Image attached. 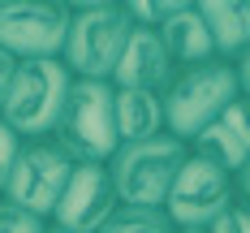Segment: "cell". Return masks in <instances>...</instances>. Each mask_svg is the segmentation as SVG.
Here are the masks:
<instances>
[{"label": "cell", "instance_id": "obj_1", "mask_svg": "<svg viewBox=\"0 0 250 233\" xmlns=\"http://www.w3.org/2000/svg\"><path fill=\"white\" fill-rule=\"evenodd\" d=\"M129 35H134V22L125 4H108V0L69 4V35L61 48V65L74 74V82H112V69Z\"/></svg>", "mask_w": 250, "mask_h": 233}, {"label": "cell", "instance_id": "obj_2", "mask_svg": "<svg viewBox=\"0 0 250 233\" xmlns=\"http://www.w3.org/2000/svg\"><path fill=\"white\" fill-rule=\"evenodd\" d=\"M237 95L242 91H237V74L229 61H203L190 69H177V78L164 91V129L190 147L207 126L225 117Z\"/></svg>", "mask_w": 250, "mask_h": 233}, {"label": "cell", "instance_id": "obj_3", "mask_svg": "<svg viewBox=\"0 0 250 233\" xmlns=\"http://www.w3.org/2000/svg\"><path fill=\"white\" fill-rule=\"evenodd\" d=\"M186 160H190V147L168 129L147 143H121L117 155L108 160V177L121 207H164Z\"/></svg>", "mask_w": 250, "mask_h": 233}, {"label": "cell", "instance_id": "obj_4", "mask_svg": "<svg viewBox=\"0 0 250 233\" xmlns=\"http://www.w3.org/2000/svg\"><path fill=\"white\" fill-rule=\"evenodd\" d=\"M74 91V74L61 65V56L52 61H22L18 78H13V91L0 108V121L13 129L22 143L35 138H52L61 126V112L69 104Z\"/></svg>", "mask_w": 250, "mask_h": 233}, {"label": "cell", "instance_id": "obj_5", "mask_svg": "<svg viewBox=\"0 0 250 233\" xmlns=\"http://www.w3.org/2000/svg\"><path fill=\"white\" fill-rule=\"evenodd\" d=\"M74 164H108L121 134H117V86L112 82H74L61 126L52 134Z\"/></svg>", "mask_w": 250, "mask_h": 233}, {"label": "cell", "instance_id": "obj_6", "mask_svg": "<svg viewBox=\"0 0 250 233\" xmlns=\"http://www.w3.org/2000/svg\"><path fill=\"white\" fill-rule=\"evenodd\" d=\"M69 177H74V160L61 151L56 138L22 143L18 164H13V173H9V186H4V203L22 207V212L39 216V220H52V212L61 203Z\"/></svg>", "mask_w": 250, "mask_h": 233}, {"label": "cell", "instance_id": "obj_7", "mask_svg": "<svg viewBox=\"0 0 250 233\" xmlns=\"http://www.w3.org/2000/svg\"><path fill=\"white\" fill-rule=\"evenodd\" d=\"M69 35V4L56 0H0V48L18 61H52Z\"/></svg>", "mask_w": 250, "mask_h": 233}, {"label": "cell", "instance_id": "obj_8", "mask_svg": "<svg viewBox=\"0 0 250 233\" xmlns=\"http://www.w3.org/2000/svg\"><path fill=\"white\" fill-rule=\"evenodd\" d=\"M233 203H237L233 177L220 173L216 164L199 160V155H190V160L181 164V173H177L173 190H168L164 212H168V220L177 225V233L181 229H203L207 233Z\"/></svg>", "mask_w": 250, "mask_h": 233}, {"label": "cell", "instance_id": "obj_9", "mask_svg": "<svg viewBox=\"0 0 250 233\" xmlns=\"http://www.w3.org/2000/svg\"><path fill=\"white\" fill-rule=\"evenodd\" d=\"M117 207H121V199L112 190L108 164H74V177H69L48 225L65 233H104V225L117 216Z\"/></svg>", "mask_w": 250, "mask_h": 233}, {"label": "cell", "instance_id": "obj_10", "mask_svg": "<svg viewBox=\"0 0 250 233\" xmlns=\"http://www.w3.org/2000/svg\"><path fill=\"white\" fill-rule=\"evenodd\" d=\"M177 78L173 56L160 43V30H147V26H134L129 43H125L121 61L112 69V86L117 91H168V82Z\"/></svg>", "mask_w": 250, "mask_h": 233}, {"label": "cell", "instance_id": "obj_11", "mask_svg": "<svg viewBox=\"0 0 250 233\" xmlns=\"http://www.w3.org/2000/svg\"><path fill=\"white\" fill-rule=\"evenodd\" d=\"M216 61H242L250 52V0H203L199 4Z\"/></svg>", "mask_w": 250, "mask_h": 233}, {"label": "cell", "instance_id": "obj_12", "mask_svg": "<svg viewBox=\"0 0 250 233\" xmlns=\"http://www.w3.org/2000/svg\"><path fill=\"white\" fill-rule=\"evenodd\" d=\"M160 43H164V52L173 56L177 69L216 61V48H211V35H207V22H203L199 4H186L181 13H173L168 22L160 26Z\"/></svg>", "mask_w": 250, "mask_h": 233}, {"label": "cell", "instance_id": "obj_13", "mask_svg": "<svg viewBox=\"0 0 250 233\" xmlns=\"http://www.w3.org/2000/svg\"><path fill=\"white\" fill-rule=\"evenodd\" d=\"M117 134L121 143H147L164 134V95L160 91H117Z\"/></svg>", "mask_w": 250, "mask_h": 233}, {"label": "cell", "instance_id": "obj_14", "mask_svg": "<svg viewBox=\"0 0 250 233\" xmlns=\"http://www.w3.org/2000/svg\"><path fill=\"white\" fill-rule=\"evenodd\" d=\"M190 155H199V160H207V164H216L220 173H229V177H237L242 169L250 164V155H246V147L229 134V126L225 121H216V126H207L190 143Z\"/></svg>", "mask_w": 250, "mask_h": 233}, {"label": "cell", "instance_id": "obj_15", "mask_svg": "<svg viewBox=\"0 0 250 233\" xmlns=\"http://www.w3.org/2000/svg\"><path fill=\"white\" fill-rule=\"evenodd\" d=\"M104 233H177V225L164 207H117Z\"/></svg>", "mask_w": 250, "mask_h": 233}, {"label": "cell", "instance_id": "obj_16", "mask_svg": "<svg viewBox=\"0 0 250 233\" xmlns=\"http://www.w3.org/2000/svg\"><path fill=\"white\" fill-rule=\"evenodd\" d=\"M190 0H125V13L134 26H147V30H160L173 13H181Z\"/></svg>", "mask_w": 250, "mask_h": 233}, {"label": "cell", "instance_id": "obj_17", "mask_svg": "<svg viewBox=\"0 0 250 233\" xmlns=\"http://www.w3.org/2000/svg\"><path fill=\"white\" fill-rule=\"evenodd\" d=\"M43 229H48V220H39V216L0 199V233H43Z\"/></svg>", "mask_w": 250, "mask_h": 233}, {"label": "cell", "instance_id": "obj_18", "mask_svg": "<svg viewBox=\"0 0 250 233\" xmlns=\"http://www.w3.org/2000/svg\"><path fill=\"white\" fill-rule=\"evenodd\" d=\"M220 121L229 126V134H233V138L246 147V155H250V100L246 95H237V100L229 104V112L220 117Z\"/></svg>", "mask_w": 250, "mask_h": 233}, {"label": "cell", "instance_id": "obj_19", "mask_svg": "<svg viewBox=\"0 0 250 233\" xmlns=\"http://www.w3.org/2000/svg\"><path fill=\"white\" fill-rule=\"evenodd\" d=\"M18 151H22V138H18L13 129L0 121V199H4V186H9L13 164H18Z\"/></svg>", "mask_w": 250, "mask_h": 233}, {"label": "cell", "instance_id": "obj_20", "mask_svg": "<svg viewBox=\"0 0 250 233\" xmlns=\"http://www.w3.org/2000/svg\"><path fill=\"white\" fill-rule=\"evenodd\" d=\"M207 233H250V212H246L242 203H233V207H229V212H225V216H220V220H216Z\"/></svg>", "mask_w": 250, "mask_h": 233}, {"label": "cell", "instance_id": "obj_21", "mask_svg": "<svg viewBox=\"0 0 250 233\" xmlns=\"http://www.w3.org/2000/svg\"><path fill=\"white\" fill-rule=\"evenodd\" d=\"M18 56L13 52H4L0 48V108H4V100H9V91H13V78H18Z\"/></svg>", "mask_w": 250, "mask_h": 233}, {"label": "cell", "instance_id": "obj_22", "mask_svg": "<svg viewBox=\"0 0 250 233\" xmlns=\"http://www.w3.org/2000/svg\"><path fill=\"white\" fill-rule=\"evenodd\" d=\"M233 74H237V91L250 100V52L242 56V61H233Z\"/></svg>", "mask_w": 250, "mask_h": 233}, {"label": "cell", "instance_id": "obj_23", "mask_svg": "<svg viewBox=\"0 0 250 233\" xmlns=\"http://www.w3.org/2000/svg\"><path fill=\"white\" fill-rule=\"evenodd\" d=\"M233 186H237V203L250 212V164L242 169V173H237V177H233Z\"/></svg>", "mask_w": 250, "mask_h": 233}, {"label": "cell", "instance_id": "obj_24", "mask_svg": "<svg viewBox=\"0 0 250 233\" xmlns=\"http://www.w3.org/2000/svg\"><path fill=\"white\" fill-rule=\"evenodd\" d=\"M43 233H65V229H56V225H48V229H43Z\"/></svg>", "mask_w": 250, "mask_h": 233}, {"label": "cell", "instance_id": "obj_25", "mask_svg": "<svg viewBox=\"0 0 250 233\" xmlns=\"http://www.w3.org/2000/svg\"><path fill=\"white\" fill-rule=\"evenodd\" d=\"M181 233H203V229H181Z\"/></svg>", "mask_w": 250, "mask_h": 233}]
</instances>
